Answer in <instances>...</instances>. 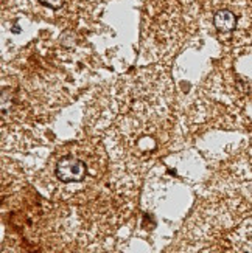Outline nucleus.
Instances as JSON below:
<instances>
[{"mask_svg":"<svg viewBox=\"0 0 252 253\" xmlns=\"http://www.w3.org/2000/svg\"><path fill=\"white\" fill-rule=\"evenodd\" d=\"M86 165L73 157H64L56 165V177L62 183L81 182L86 177Z\"/></svg>","mask_w":252,"mask_h":253,"instance_id":"1","label":"nucleus"},{"mask_svg":"<svg viewBox=\"0 0 252 253\" xmlns=\"http://www.w3.org/2000/svg\"><path fill=\"white\" fill-rule=\"evenodd\" d=\"M213 24L218 31L221 33H231L237 28L238 17L235 13H232L231 9H220L216 11L213 16Z\"/></svg>","mask_w":252,"mask_h":253,"instance_id":"2","label":"nucleus"},{"mask_svg":"<svg viewBox=\"0 0 252 253\" xmlns=\"http://www.w3.org/2000/svg\"><path fill=\"white\" fill-rule=\"evenodd\" d=\"M39 2L51 9H59L64 5V0H39Z\"/></svg>","mask_w":252,"mask_h":253,"instance_id":"3","label":"nucleus"}]
</instances>
